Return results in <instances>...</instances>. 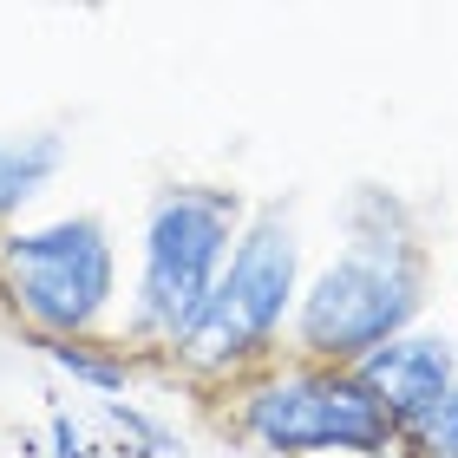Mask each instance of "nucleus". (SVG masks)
I'll list each match as a JSON object with an SVG mask.
<instances>
[{"mask_svg":"<svg viewBox=\"0 0 458 458\" xmlns=\"http://www.w3.org/2000/svg\"><path fill=\"white\" fill-rule=\"evenodd\" d=\"M373 216L380 223H367L360 203H347V249L295 295V341L315 360L353 367L380 341L406 335L426 308V262L412 249L406 210L386 191H373Z\"/></svg>","mask_w":458,"mask_h":458,"instance_id":"obj_1","label":"nucleus"},{"mask_svg":"<svg viewBox=\"0 0 458 458\" xmlns=\"http://www.w3.org/2000/svg\"><path fill=\"white\" fill-rule=\"evenodd\" d=\"M295 295H301V242H295V223L262 210L256 223L236 236L223 276L203 301V315L191 321V335L177 341V353L203 373H223V367H242L256 353L276 347L282 321L295 315Z\"/></svg>","mask_w":458,"mask_h":458,"instance_id":"obj_3","label":"nucleus"},{"mask_svg":"<svg viewBox=\"0 0 458 458\" xmlns=\"http://www.w3.org/2000/svg\"><path fill=\"white\" fill-rule=\"evenodd\" d=\"M249 439L276 458H315V452H353L373 458L393 445V412L373 400V386L353 367L335 373H276L242 400Z\"/></svg>","mask_w":458,"mask_h":458,"instance_id":"obj_5","label":"nucleus"},{"mask_svg":"<svg viewBox=\"0 0 458 458\" xmlns=\"http://www.w3.org/2000/svg\"><path fill=\"white\" fill-rule=\"evenodd\" d=\"M53 445H59L53 458H86V439H79V426L66 420V412H59V420H53Z\"/></svg>","mask_w":458,"mask_h":458,"instance_id":"obj_10","label":"nucleus"},{"mask_svg":"<svg viewBox=\"0 0 458 458\" xmlns=\"http://www.w3.org/2000/svg\"><path fill=\"white\" fill-rule=\"evenodd\" d=\"M0 295L39 335H92L118 295V256L98 216H53L0 236Z\"/></svg>","mask_w":458,"mask_h":458,"instance_id":"obj_4","label":"nucleus"},{"mask_svg":"<svg viewBox=\"0 0 458 458\" xmlns=\"http://www.w3.org/2000/svg\"><path fill=\"white\" fill-rule=\"evenodd\" d=\"M353 373H360L373 386V400L393 412V426L412 432L432 406H439V393L458 380V347H452V335H412L406 327V335H393L373 353H360Z\"/></svg>","mask_w":458,"mask_h":458,"instance_id":"obj_6","label":"nucleus"},{"mask_svg":"<svg viewBox=\"0 0 458 458\" xmlns=\"http://www.w3.org/2000/svg\"><path fill=\"white\" fill-rule=\"evenodd\" d=\"M47 360L59 373H72L79 386H92L98 400H118V393L131 386V367H124L118 353H98V347L79 341V335H47Z\"/></svg>","mask_w":458,"mask_h":458,"instance_id":"obj_8","label":"nucleus"},{"mask_svg":"<svg viewBox=\"0 0 458 458\" xmlns=\"http://www.w3.org/2000/svg\"><path fill=\"white\" fill-rule=\"evenodd\" d=\"M66 164L59 131H0V223L20 216Z\"/></svg>","mask_w":458,"mask_h":458,"instance_id":"obj_7","label":"nucleus"},{"mask_svg":"<svg viewBox=\"0 0 458 458\" xmlns=\"http://www.w3.org/2000/svg\"><path fill=\"white\" fill-rule=\"evenodd\" d=\"M412 439H420L426 458H458V380L439 393V406H432L426 420L412 426Z\"/></svg>","mask_w":458,"mask_h":458,"instance_id":"obj_9","label":"nucleus"},{"mask_svg":"<svg viewBox=\"0 0 458 458\" xmlns=\"http://www.w3.org/2000/svg\"><path fill=\"white\" fill-rule=\"evenodd\" d=\"M236 236H242L236 191H210V183L164 191L151 203V216H144V268H138L131 335H157L171 347L191 335V321L203 315Z\"/></svg>","mask_w":458,"mask_h":458,"instance_id":"obj_2","label":"nucleus"}]
</instances>
